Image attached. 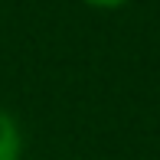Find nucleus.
I'll list each match as a JSON object with an SVG mask.
<instances>
[{
	"label": "nucleus",
	"mask_w": 160,
	"mask_h": 160,
	"mask_svg": "<svg viewBox=\"0 0 160 160\" xmlns=\"http://www.w3.org/2000/svg\"><path fill=\"white\" fill-rule=\"evenodd\" d=\"M23 154V134L20 124L3 105H0V160H20Z\"/></svg>",
	"instance_id": "nucleus-1"
},
{
	"label": "nucleus",
	"mask_w": 160,
	"mask_h": 160,
	"mask_svg": "<svg viewBox=\"0 0 160 160\" xmlns=\"http://www.w3.org/2000/svg\"><path fill=\"white\" fill-rule=\"evenodd\" d=\"M85 7H95V10H121V7H128L131 0H82Z\"/></svg>",
	"instance_id": "nucleus-2"
}]
</instances>
